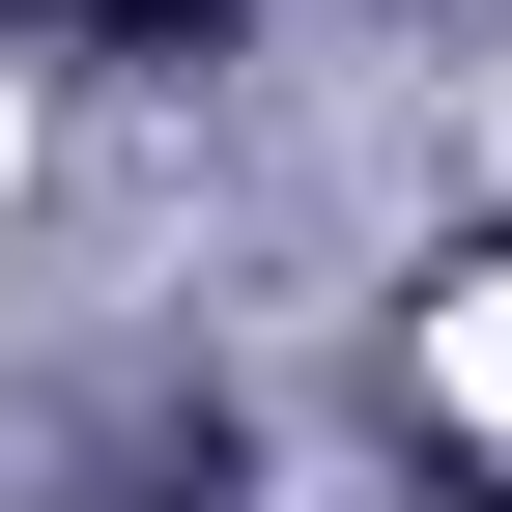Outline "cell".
<instances>
[{
    "label": "cell",
    "mask_w": 512,
    "mask_h": 512,
    "mask_svg": "<svg viewBox=\"0 0 512 512\" xmlns=\"http://www.w3.org/2000/svg\"><path fill=\"white\" fill-rule=\"evenodd\" d=\"M456 512H512V484H456Z\"/></svg>",
    "instance_id": "7a4b0ae2"
},
{
    "label": "cell",
    "mask_w": 512,
    "mask_h": 512,
    "mask_svg": "<svg viewBox=\"0 0 512 512\" xmlns=\"http://www.w3.org/2000/svg\"><path fill=\"white\" fill-rule=\"evenodd\" d=\"M256 0H29V57H228Z\"/></svg>",
    "instance_id": "6da1fadb"
}]
</instances>
